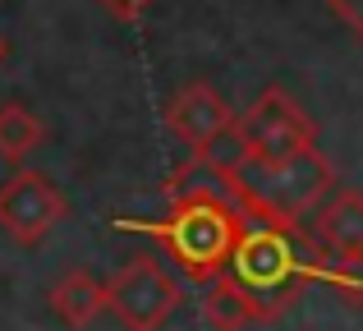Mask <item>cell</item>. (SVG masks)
<instances>
[{
	"instance_id": "6da1fadb",
	"label": "cell",
	"mask_w": 363,
	"mask_h": 331,
	"mask_svg": "<svg viewBox=\"0 0 363 331\" xmlns=\"http://www.w3.org/2000/svg\"><path fill=\"white\" fill-rule=\"evenodd\" d=\"M166 198L170 212L157 221H116V230L124 235H147L166 262H175V271L184 281H207L225 276L235 258L244 225H248V203L240 175L230 162L216 157H189L175 175L166 179Z\"/></svg>"
},
{
	"instance_id": "7a4b0ae2",
	"label": "cell",
	"mask_w": 363,
	"mask_h": 331,
	"mask_svg": "<svg viewBox=\"0 0 363 331\" xmlns=\"http://www.w3.org/2000/svg\"><path fill=\"white\" fill-rule=\"evenodd\" d=\"M336 253L308 230V225H285L267 216H248L240 244L230 258V276L248 290L257 313L281 318L308 286L327 281V267Z\"/></svg>"
},
{
	"instance_id": "3957f363",
	"label": "cell",
	"mask_w": 363,
	"mask_h": 331,
	"mask_svg": "<svg viewBox=\"0 0 363 331\" xmlns=\"http://www.w3.org/2000/svg\"><path fill=\"white\" fill-rule=\"evenodd\" d=\"M235 175H240L248 212L267 216V221H285V225H308V216L336 189V170H331V162L318 147L294 152V157H276V162H248V157H240Z\"/></svg>"
},
{
	"instance_id": "277c9868",
	"label": "cell",
	"mask_w": 363,
	"mask_h": 331,
	"mask_svg": "<svg viewBox=\"0 0 363 331\" xmlns=\"http://www.w3.org/2000/svg\"><path fill=\"white\" fill-rule=\"evenodd\" d=\"M166 129L189 147V157H216V162H240V116L212 83H189L170 97Z\"/></svg>"
},
{
	"instance_id": "5b68a950",
	"label": "cell",
	"mask_w": 363,
	"mask_h": 331,
	"mask_svg": "<svg viewBox=\"0 0 363 331\" xmlns=\"http://www.w3.org/2000/svg\"><path fill=\"white\" fill-rule=\"evenodd\" d=\"M235 134H240V157H248V162H276V157H294V152L318 147L313 116L285 88H267L240 116Z\"/></svg>"
},
{
	"instance_id": "8992f818",
	"label": "cell",
	"mask_w": 363,
	"mask_h": 331,
	"mask_svg": "<svg viewBox=\"0 0 363 331\" xmlns=\"http://www.w3.org/2000/svg\"><path fill=\"white\" fill-rule=\"evenodd\" d=\"M184 290L157 258H133L106 281V308L129 331H161L179 308Z\"/></svg>"
},
{
	"instance_id": "52a82bcc",
	"label": "cell",
	"mask_w": 363,
	"mask_h": 331,
	"mask_svg": "<svg viewBox=\"0 0 363 331\" xmlns=\"http://www.w3.org/2000/svg\"><path fill=\"white\" fill-rule=\"evenodd\" d=\"M65 193L37 170H14L0 184V230L14 244H42L65 221Z\"/></svg>"
},
{
	"instance_id": "ba28073f",
	"label": "cell",
	"mask_w": 363,
	"mask_h": 331,
	"mask_svg": "<svg viewBox=\"0 0 363 331\" xmlns=\"http://www.w3.org/2000/svg\"><path fill=\"white\" fill-rule=\"evenodd\" d=\"M308 230L340 258H363V193L340 189L308 216Z\"/></svg>"
},
{
	"instance_id": "9c48e42d",
	"label": "cell",
	"mask_w": 363,
	"mask_h": 331,
	"mask_svg": "<svg viewBox=\"0 0 363 331\" xmlns=\"http://www.w3.org/2000/svg\"><path fill=\"white\" fill-rule=\"evenodd\" d=\"M51 308L69 331H83V327H92L101 313H106V286H101L92 271L74 267L51 286Z\"/></svg>"
},
{
	"instance_id": "30bf717a",
	"label": "cell",
	"mask_w": 363,
	"mask_h": 331,
	"mask_svg": "<svg viewBox=\"0 0 363 331\" xmlns=\"http://www.w3.org/2000/svg\"><path fill=\"white\" fill-rule=\"evenodd\" d=\"M203 322L212 331H244V327L262 322V313H257V304L248 299V290L225 271V276H216V281L203 286Z\"/></svg>"
},
{
	"instance_id": "8fae6325",
	"label": "cell",
	"mask_w": 363,
	"mask_h": 331,
	"mask_svg": "<svg viewBox=\"0 0 363 331\" xmlns=\"http://www.w3.org/2000/svg\"><path fill=\"white\" fill-rule=\"evenodd\" d=\"M46 138V125L37 120L33 106H23V101H0V157L14 166H23L28 157L42 147Z\"/></svg>"
},
{
	"instance_id": "7c38bea8",
	"label": "cell",
	"mask_w": 363,
	"mask_h": 331,
	"mask_svg": "<svg viewBox=\"0 0 363 331\" xmlns=\"http://www.w3.org/2000/svg\"><path fill=\"white\" fill-rule=\"evenodd\" d=\"M327 290H336L340 299H345L350 308H363V258H331L327 267V281H322Z\"/></svg>"
},
{
	"instance_id": "4fadbf2b",
	"label": "cell",
	"mask_w": 363,
	"mask_h": 331,
	"mask_svg": "<svg viewBox=\"0 0 363 331\" xmlns=\"http://www.w3.org/2000/svg\"><path fill=\"white\" fill-rule=\"evenodd\" d=\"M327 5H331V14L363 42V0H327Z\"/></svg>"
},
{
	"instance_id": "5bb4252c",
	"label": "cell",
	"mask_w": 363,
	"mask_h": 331,
	"mask_svg": "<svg viewBox=\"0 0 363 331\" xmlns=\"http://www.w3.org/2000/svg\"><path fill=\"white\" fill-rule=\"evenodd\" d=\"M101 9H106L111 18H120V23H133V18H143L147 14V5L152 0H97Z\"/></svg>"
},
{
	"instance_id": "9a60e30c",
	"label": "cell",
	"mask_w": 363,
	"mask_h": 331,
	"mask_svg": "<svg viewBox=\"0 0 363 331\" xmlns=\"http://www.w3.org/2000/svg\"><path fill=\"white\" fill-rule=\"evenodd\" d=\"M5 55H9V42H5V37H0V64H5Z\"/></svg>"
}]
</instances>
